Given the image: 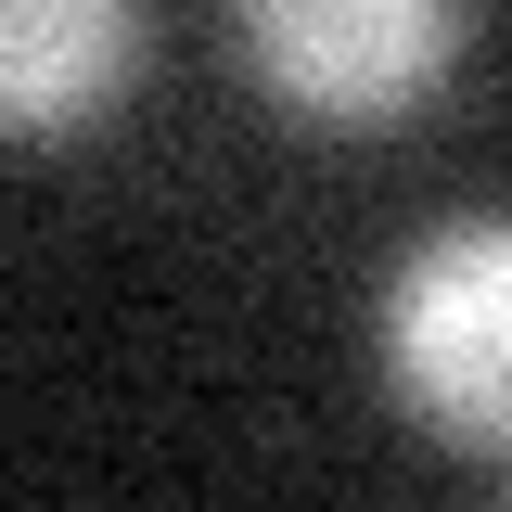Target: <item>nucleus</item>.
<instances>
[{"instance_id":"obj_1","label":"nucleus","mask_w":512,"mask_h":512,"mask_svg":"<svg viewBox=\"0 0 512 512\" xmlns=\"http://www.w3.org/2000/svg\"><path fill=\"white\" fill-rule=\"evenodd\" d=\"M231 39L295 128H410L474 52V0H231Z\"/></svg>"},{"instance_id":"obj_2","label":"nucleus","mask_w":512,"mask_h":512,"mask_svg":"<svg viewBox=\"0 0 512 512\" xmlns=\"http://www.w3.org/2000/svg\"><path fill=\"white\" fill-rule=\"evenodd\" d=\"M372 333H384V384L448 448L500 461V436H512V231L500 218H461L436 244H410Z\"/></svg>"},{"instance_id":"obj_3","label":"nucleus","mask_w":512,"mask_h":512,"mask_svg":"<svg viewBox=\"0 0 512 512\" xmlns=\"http://www.w3.org/2000/svg\"><path fill=\"white\" fill-rule=\"evenodd\" d=\"M141 77V0H0V141H77Z\"/></svg>"}]
</instances>
